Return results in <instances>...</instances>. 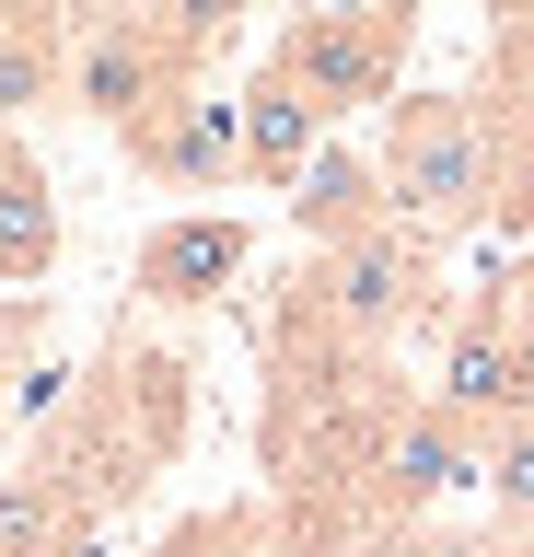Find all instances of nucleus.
<instances>
[{
	"instance_id": "nucleus-7",
	"label": "nucleus",
	"mask_w": 534,
	"mask_h": 557,
	"mask_svg": "<svg viewBox=\"0 0 534 557\" xmlns=\"http://www.w3.org/2000/svg\"><path fill=\"white\" fill-rule=\"evenodd\" d=\"M245 256H256V221H233V209H186V221H151L140 233V302H163V313H186V302H221L233 278H245Z\"/></svg>"
},
{
	"instance_id": "nucleus-8",
	"label": "nucleus",
	"mask_w": 534,
	"mask_h": 557,
	"mask_svg": "<svg viewBox=\"0 0 534 557\" xmlns=\"http://www.w3.org/2000/svg\"><path fill=\"white\" fill-rule=\"evenodd\" d=\"M384 221H395V209H384V174H372V151L325 128V151L290 174V233L325 256V244H360V233H384Z\"/></svg>"
},
{
	"instance_id": "nucleus-16",
	"label": "nucleus",
	"mask_w": 534,
	"mask_h": 557,
	"mask_svg": "<svg viewBox=\"0 0 534 557\" xmlns=\"http://www.w3.org/2000/svg\"><path fill=\"white\" fill-rule=\"evenodd\" d=\"M140 12H151V24H163V47H175L186 70H210L221 47L245 35V12H256V0H140Z\"/></svg>"
},
{
	"instance_id": "nucleus-4",
	"label": "nucleus",
	"mask_w": 534,
	"mask_h": 557,
	"mask_svg": "<svg viewBox=\"0 0 534 557\" xmlns=\"http://www.w3.org/2000/svg\"><path fill=\"white\" fill-rule=\"evenodd\" d=\"M430 407H442V418H464L476 442H488L499 418H523V407H534V244H523V268H499L488 290L454 313Z\"/></svg>"
},
{
	"instance_id": "nucleus-11",
	"label": "nucleus",
	"mask_w": 534,
	"mask_h": 557,
	"mask_svg": "<svg viewBox=\"0 0 534 557\" xmlns=\"http://www.w3.org/2000/svg\"><path fill=\"white\" fill-rule=\"evenodd\" d=\"M488 233L534 244V94H488Z\"/></svg>"
},
{
	"instance_id": "nucleus-1",
	"label": "nucleus",
	"mask_w": 534,
	"mask_h": 557,
	"mask_svg": "<svg viewBox=\"0 0 534 557\" xmlns=\"http://www.w3.org/2000/svg\"><path fill=\"white\" fill-rule=\"evenodd\" d=\"M372 174H384V209L419 244L488 233V94H395Z\"/></svg>"
},
{
	"instance_id": "nucleus-6",
	"label": "nucleus",
	"mask_w": 534,
	"mask_h": 557,
	"mask_svg": "<svg viewBox=\"0 0 534 557\" xmlns=\"http://www.w3.org/2000/svg\"><path fill=\"white\" fill-rule=\"evenodd\" d=\"M116 151H128V174H151L163 198L245 186V128H233V94H221V82H186V94H163L151 116H128Z\"/></svg>"
},
{
	"instance_id": "nucleus-17",
	"label": "nucleus",
	"mask_w": 534,
	"mask_h": 557,
	"mask_svg": "<svg viewBox=\"0 0 534 557\" xmlns=\"http://www.w3.org/2000/svg\"><path fill=\"white\" fill-rule=\"evenodd\" d=\"M488 94H534V0H488Z\"/></svg>"
},
{
	"instance_id": "nucleus-3",
	"label": "nucleus",
	"mask_w": 534,
	"mask_h": 557,
	"mask_svg": "<svg viewBox=\"0 0 534 557\" xmlns=\"http://www.w3.org/2000/svg\"><path fill=\"white\" fill-rule=\"evenodd\" d=\"M407 47H419V0H372V12H290L280 47H268V70H290L302 104L337 128V116H372V104L407 94Z\"/></svg>"
},
{
	"instance_id": "nucleus-13",
	"label": "nucleus",
	"mask_w": 534,
	"mask_h": 557,
	"mask_svg": "<svg viewBox=\"0 0 534 557\" xmlns=\"http://www.w3.org/2000/svg\"><path fill=\"white\" fill-rule=\"evenodd\" d=\"M476 487H488V522H499V534H523V546H534V407L499 418L488 442H476Z\"/></svg>"
},
{
	"instance_id": "nucleus-20",
	"label": "nucleus",
	"mask_w": 534,
	"mask_h": 557,
	"mask_svg": "<svg viewBox=\"0 0 534 557\" xmlns=\"http://www.w3.org/2000/svg\"><path fill=\"white\" fill-rule=\"evenodd\" d=\"M71 12H82V0H71Z\"/></svg>"
},
{
	"instance_id": "nucleus-2",
	"label": "nucleus",
	"mask_w": 534,
	"mask_h": 557,
	"mask_svg": "<svg viewBox=\"0 0 534 557\" xmlns=\"http://www.w3.org/2000/svg\"><path fill=\"white\" fill-rule=\"evenodd\" d=\"M442 302V244H419L407 221H384V233L360 244H325V256H302V278H290V337H325L349 348V360H384L419 313Z\"/></svg>"
},
{
	"instance_id": "nucleus-9",
	"label": "nucleus",
	"mask_w": 534,
	"mask_h": 557,
	"mask_svg": "<svg viewBox=\"0 0 534 557\" xmlns=\"http://www.w3.org/2000/svg\"><path fill=\"white\" fill-rule=\"evenodd\" d=\"M233 128H245V186H280V198H290V174L325 151V116L302 104V82H290V70H268V59L245 70V94H233Z\"/></svg>"
},
{
	"instance_id": "nucleus-15",
	"label": "nucleus",
	"mask_w": 534,
	"mask_h": 557,
	"mask_svg": "<svg viewBox=\"0 0 534 557\" xmlns=\"http://www.w3.org/2000/svg\"><path fill=\"white\" fill-rule=\"evenodd\" d=\"M151 557H268V499H221V511H186Z\"/></svg>"
},
{
	"instance_id": "nucleus-12",
	"label": "nucleus",
	"mask_w": 534,
	"mask_h": 557,
	"mask_svg": "<svg viewBox=\"0 0 534 557\" xmlns=\"http://www.w3.org/2000/svg\"><path fill=\"white\" fill-rule=\"evenodd\" d=\"M337 557H534L523 534H499V522H372V534H349Z\"/></svg>"
},
{
	"instance_id": "nucleus-19",
	"label": "nucleus",
	"mask_w": 534,
	"mask_h": 557,
	"mask_svg": "<svg viewBox=\"0 0 534 557\" xmlns=\"http://www.w3.org/2000/svg\"><path fill=\"white\" fill-rule=\"evenodd\" d=\"M302 12H372V0H302Z\"/></svg>"
},
{
	"instance_id": "nucleus-10",
	"label": "nucleus",
	"mask_w": 534,
	"mask_h": 557,
	"mask_svg": "<svg viewBox=\"0 0 534 557\" xmlns=\"http://www.w3.org/2000/svg\"><path fill=\"white\" fill-rule=\"evenodd\" d=\"M59 268V198H47V163L0 128V290H36Z\"/></svg>"
},
{
	"instance_id": "nucleus-18",
	"label": "nucleus",
	"mask_w": 534,
	"mask_h": 557,
	"mask_svg": "<svg viewBox=\"0 0 534 557\" xmlns=\"http://www.w3.org/2000/svg\"><path fill=\"white\" fill-rule=\"evenodd\" d=\"M71 24V0H0V35H59Z\"/></svg>"
},
{
	"instance_id": "nucleus-14",
	"label": "nucleus",
	"mask_w": 534,
	"mask_h": 557,
	"mask_svg": "<svg viewBox=\"0 0 534 557\" xmlns=\"http://www.w3.org/2000/svg\"><path fill=\"white\" fill-rule=\"evenodd\" d=\"M59 82H71V24L59 35H0V128L59 104Z\"/></svg>"
},
{
	"instance_id": "nucleus-5",
	"label": "nucleus",
	"mask_w": 534,
	"mask_h": 557,
	"mask_svg": "<svg viewBox=\"0 0 534 557\" xmlns=\"http://www.w3.org/2000/svg\"><path fill=\"white\" fill-rule=\"evenodd\" d=\"M186 82H210V70H186L140 0H94V12H71V82H59V94H71L94 128H128V116H151V104L186 94Z\"/></svg>"
}]
</instances>
